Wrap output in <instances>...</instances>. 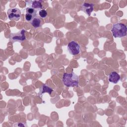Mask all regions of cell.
<instances>
[{
	"instance_id": "2",
	"label": "cell",
	"mask_w": 127,
	"mask_h": 127,
	"mask_svg": "<svg viewBox=\"0 0 127 127\" xmlns=\"http://www.w3.org/2000/svg\"><path fill=\"white\" fill-rule=\"evenodd\" d=\"M111 32L115 38L123 37L127 35V27L123 23H117L113 25Z\"/></svg>"
},
{
	"instance_id": "1",
	"label": "cell",
	"mask_w": 127,
	"mask_h": 127,
	"mask_svg": "<svg viewBox=\"0 0 127 127\" xmlns=\"http://www.w3.org/2000/svg\"><path fill=\"white\" fill-rule=\"evenodd\" d=\"M62 81L67 87L77 86L79 83V77L74 72H65L63 75Z\"/></svg>"
},
{
	"instance_id": "8",
	"label": "cell",
	"mask_w": 127,
	"mask_h": 127,
	"mask_svg": "<svg viewBox=\"0 0 127 127\" xmlns=\"http://www.w3.org/2000/svg\"><path fill=\"white\" fill-rule=\"evenodd\" d=\"M120 79L121 76L117 72H111L109 75V81L113 83H117L120 80Z\"/></svg>"
},
{
	"instance_id": "4",
	"label": "cell",
	"mask_w": 127,
	"mask_h": 127,
	"mask_svg": "<svg viewBox=\"0 0 127 127\" xmlns=\"http://www.w3.org/2000/svg\"><path fill=\"white\" fill-rule=\"evenodd\" d=\"M7 14L8 18L10 20L18 21L21 17V12L20 10L17 8H11L7 10Z\"/></svg>"
},
{
	"instance_id": "12",
	"label": "cell",
	"mask_w": 127,
	"mask_h": 127,
	"mask_svg": "<svg viewBox=\"0 0 127 127\" xmlns=\"http://www.w3.org/2000/svg\"><path fill=\"white\" fill-rule=\"evenodd\" d=\"M39 16L41 18H45L47 16V12L45 9H41L38 12Z\"/></svg>"
},
{
	"instance_id": "13",
	"label": "cell",
	"mask_w": 127,
	"mask_h": 127,
	"mask_svg": "<svg viewBox=\"0 0 127 127\" xmlns=\"http://www.w3.org/2000/svg\"><path fill=\"white\" fill-rule=\"evenodd\" d=\"M26 13H30L31 14L37 15V12H36L34 9L30 8V7H27L26 9Z\"/></svg>"
},
{
	"instance_id": "9",
	"label": "cell",
	"mask_w": 127,
	"mask_h": 127,
	"mask_svg": "<svg viewBox=\"0 0 127 127\" xmlns=\"http://www.w3.org/2000/svg\"><path fill=\"white\" fill-rule=\"evenodd\" d=\"M53 91V90L52 88H51L46 84H43L41 86V87L40 88L38 95H39V96H40V97H42V95L44 93H48L50 95Z\"/></svg>"
},
{
	"instance_id": "5",
	"label": "cell",
	"mask_w": 127,
	"mask_h": 127,
	"mask_svg": "<svg viewBox=\"0 0 127 127\" xmlns=\"http://www.w3.org/2000/svg\"><path fill=\"white\" fill-rule=\"evenodd\" d=\"M67 48L69 54L72 55H76L80 53V47L79 45L74 41L70 42L68 44Z\"/></svg>"
},
{
	"instance_id": "3",
	"label": "cell",
	"mask_w": 127,
	"mask_h": 127,
	"mask_svg": "<svg viewBox=\"0 0 127 127\" xmlns=\"http://www.w3.org/2000/svg\"><path fill=\"white\" fill-rule=\"evenodd\" d=\"M26 30L24 29H21L17 33H11L9 35V40L12 42H22L26 40Z\"/></svg>"
},
{
	"instance_id": "7",
	"label": "cell",
	"mask_w": 127,
	"mask_h": 127,
	"mask_svg": "<svg viewBox=\"0 0 127 127\" xmlns=\"http://www.w3.org/2000/svg\"><path fill=\"white\" fill-rule=\"evenodd\" d=\"M94 4L93 3L84 2L82 3L81 10L87 14L88 16H90L91 12L93 11Z\"/></svg>"
},
{
	"instance_id": "11",
	"label": "cell",
	"mask_w": 127,
	"mask_h": 127,
	"mask_svg": "<svg viewBox=\"0 0 127 127\" xmlns=\"http://www.w3.org/2000/svg\"><path fill=\"white\" fill-rule=\"evenodd\" d=\"M37 15H33V14H30V13H26L25 16V20H26V21L31 23V22L32 21V20H33L36 16H37Z\"/></svg>"
},
{
	"instance_id": "6",
	"label": "cell",
	"mask_w": 127,
	"mask_h": 127,
	"mask_svg": "<svg viewBox=\"0 0 127 127\" xmlns=\"http://www.w3.org/2000/svg\"><path fill=\"white\" fill-rule=\"evenodd\" d=\"M42 0H28L26 1V4L27 7L31 8L36 12H39L42 9Z\"/></svg>"
},
{
	"instance_id": "10",
	"label": "cell",
	"mask_w": 127,
	"mask_h": 127,
	"mask_svg": "<svg viewBox=\"0 0 127 127\" xmlns=\"http://www.w3.org/2000/svg\"><path fill=\"white\" fill-rule=\"evenodd\" d=\"M31 24L34 28H37L41 27L43 24V22L41 18L37 15L32 20V21L31 22Z\"/></svg>"
}]
</instances>
